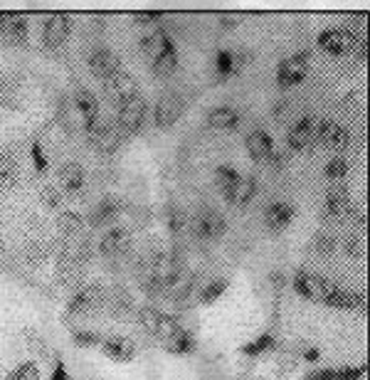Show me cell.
<instances>
[{"label": "cell", "instance_id": "cell-1", "mask_svg": "<svg viewBox=\"0 0 370 380\" xmlns=\"http://www.w3.org/2000/svg\"><path fill=\"white\" fill-rule=\"evenodd\" d=\"M291 287H294V291L301 296V299L314 301V304H324V301L338 289L331 279L321 277V274H311V272H306V269H299V272L294 274Z\"/></svg>", "mask_w": 370, "mask_h": 380}, {"label": "cell", "instance_id": "cell-2", "mask_svg": "<svg viewBox=\"0 0 370 380\" xmlns=\"http://www.w3.org/2000/svg\"><path fill=\"white\" fill-rule=\"evenodd\" d=\"M139 324L143 331H148L151 336L165 343L180 331V324L175 321V316L165 314V311L155 309V306H141L139 309Z\"/></svg>", "mask_w": 370, "mask_h": 380}, {"label": "cell", "instance_id": "cell-3", "mask_svg": "<svg viewBox=\"0 0 370 380\" xmlns=\"http://www.w3.org/2000/svg\"><path fill=\"white\" fill-rule=\"evenodd\" d=\"M311 70V52L309 50H301L294 52L291 57L279 62L276 67V86L279 89H289V86H296L306 79Z\"/></svg>", "mask_w": 370, "mask_h": 380}, {"label": "cell", "instance_id": "cell-4", "mask_svg": "<svg viewBox=\"0 0 370 380\" xmlns=\"http://www.w3.org/2000/svg\"><path fill=\"white\" fill-rule=\"evenodd\" d=\"M146 114H148V102H146V99L139 94V97H134L131 102L121 104L119 117H116L114 124L119 126V131L129 138V136H134V133H139L141 129H143Z\"/></svg>", "mask_w": 370, "mask_h": 380}, {"label": "cell", "instance_id": "cell-5", "mask_svg": "<svg viewBox=\"0 0 370 380\" xmlns=\"http://www.w3.org/2000/svg\"><path fill=\"white\" fill-rule=\"evenodd\" d=\"M227 232V220L217 210L205 208L193 218V235L200 242H215Z\"/></svg>", "mask_w": 370, "mask_h": 380}, {"label": "cell", "instance_id": "cell-6", "mask_svg": "<svg viewBox=\"0 0 370 380\" xmlns=\"http://www.w3.org/2000/svg\"><path fill=\"white\" fill-rule=\"evenodd\" d=\"M106 304V287L104 284H87L84 289H79L70 301H67V316L75 314H87V311H94L99 306Z\"/></svg>", "mask_w": 370, "mask_h": 380}, {"label": "cell", "instance_id": "cell-7", "mask_svg": "<svg viewBox=\"0 0 370 380\" xmlns=\"http://www.w3.org/2000/svg\"><path fill=\"white\" fill-rule=\"evenodd\" d=\"M185 114V99L175 91H165L158 97V104L153 109V122L158 129H170L178 124V119Z\"/></svg>", "mask_w": 370, "mask_h": 380}, {"label": "cell", "instance_id": "cell-8", "mask_svg": "<svg viewBox=\"0 0 370 380\" xmlns=\"http://www.w3.org/2000/svg\"><path fill=\"white\" fill-rule=\"evenodd\" d=\"M72 35V15L70 13H52L42 25V45L57 50L62 47Z\"/></svg>", "mask_w": 370, "mask_h": 380}, {"label": "cell", "instance_id": "cell-9", "mask_svg": "<svg viewBox=\"0 0 370 380\" xmlns=\"http://www.w3.org/2000/svg\"><path fill=\"white\" fill-rule=\"evenodd\" d=\"M314 141L324 143L331 151H345L350 146V131L340 124L331 122V119H321V122H316Z\"/></svg>", "mask_w": 370, "mask_h": 380}, {"label": "cell", "instance_id": "cell-10", "mask_svg": "<svg viewBox=\"0 0 370 380\" xmlns=\"http://www.w3.org/2000/svg\"><path fill=\"white\" fill-rule=\"evenodd\" d=\"M91 77L99 81H109L114 74L121 72V60L116 57V52H111L109 47H96L89 52V60H87Z\"/></svg>", "mask_w": 370, "mask_h": 380}, {"label": "cell", "instance_id": "cell-11", "mask_svg": "<svg viewBox=\"0 0 370 380\" xmlns=\"http://www.w3.org/2000/svg\"><path fill=\"white\" fill-rule=\"evenodd\" d=\"M104 89H106V97L114 104H119V107L131 102L134 97H139V81H136L134 74H129V72L124 70L111 77L109 81H104Z\"/></svg>", "mask_w": 370, "mask_h": 380}, {"label": "cell", "instance_id": "cell-12", "mask_svg": "<svg viewBox=\"0 0 370 380\" xmlns=\"http://www.w3.org/2000/svg\"><path fill=\"white\" fill-rule=\"evenodd\" d=\"M355 42H358L355 35H350L345 27H328V30L319 32V37H316V45H319L326 55H333V57L345 55Z\"/></svg>", "mask_w": 370, "mask_h": 380}, {"label": "cell", "instance_id": "cell-13", "mask_svg": "<svg viewBox=\"0 0 370 380\" xmlns=\"http://www.w3.org/2000/svg\"><path fill=\"white\" fill-rule=\"evenodd\" d=\"M296 218V208L286 200H274L264 208V225L272 232H284Z\"/></svg>", "mask_w": 370, "mask_h": 380}, {"label": "cell", "instance_id": "cell-14", "mask_svg": "<svg viewBox=\"0 0 370 380\" xmlns=\"http://www.w3.org/2000/svg\"><path fill=\"white\" fill-rule=\"evenodd\" d=\"M245 146L252 161L267 163L272 158V153H274V138H272V133L264 131V129H255V131L247 133Z\"/></svg>", "mask_w": 370, "mask_h": 380}, {"label": "cell", "instance_id": "cell-15", "mask_svg": "<svg viewBox=\"0 0 370 380\" xmlns=\"http://www.w3.org/2000/svg\"><path fill=\"white\" fill-rule=\"evenodd\" d=\"M151 67H153V74L158 79H168L170 74L178 72V50H175L173 37H168L163 45V50L151 60Z\"/></svg>", "mask_w": 370, "mask_h": 380}, {"label": "cell", "instance_id": "cell-16", "mask_svg": "<svg viewBox=\"0 0 370 380\" xmlns=\"http://www.w3.org/2000/svg\"><path fill=\"white\" fill-rule=\"evenodd\" d=\"M121 210H124V200L116 198V195H106V198H101L99 205L94 208V213H91V218H89V225L91 228H106V225H111L116 218H119Z\"/></svg>", "mask_w": 370, "mask_h": 380}, {"label": "cell", "instance_id": "cell-17", "mask_svg": "<svg viewBox=\"0 0 370 380\" xmlns=\"http://www.w3.org/2000/svg\"><path fill=\"white\" fill-rule=\"evenodd\" d=\"M314 129H316L314 117H301L289 129V136H286V143H289L291 151H306L314 143Z\"/></svg>", "mask_w": 370, "mask_h": 380}, {"label": "cell", "instance_id": "cell-18", "mask_svg": "<svg viewBox=\"0 0 370 380\" xmlns=\"http://www.w3.org/2000/svg\"><path fill=\"white\" fill-rule=\"evenodd\" d=\"M124 141H126V136L119 131V126H116L114 122H109L99 131V136H94L89 143L101 153V156H111V153H116L121 146H124Z\"/></svg>", "mask_w": 370, "mask_h": 380}, {"label": "cell", "instance_id": "cell-19", "mask_svg": "<svg viewBox=\"0 0 370 380\" xmlns=\"http://www.w3.org/2000/svg\"><path fill=\"white\" fill-rule=\"evenodd\" d=\"M240 122H242V114L237 112L235 107H227V104L208 112V126L215 129V131H235V129L240 126Z\"/></svg>", "mask_w": 370, "mask_h": 380}, {"label": "cell", "instance_id": "cell-20", "mask_svg": "<svg viewBox=\"0 0 370 380\" xmlns=\"http://www.w3.org/2000/svg\"><path fill=\"white\" fill-rule=\"evenodd\" d=\"M84 168L79 166L77 161H67L60 166L57 171V181H60V188L65 193H79L84 188Z\"/></svg>", "mask_w": 370, "mask_h": 380}, {"label": "cell", "instance_id": "cell-21", "mask_svg": "<svg viewBox=\"0 0 370 380\" xmlns=\"http://www.w3.org/2000/svg\"><path fill=\"white\" fill-rule=\"evenodd\" d=\"M257 190H260V181L255 176H242V181L230 190V195H225V200L235 208H247L255 200Z\"/></svg>", "mask_w": 370, "mask_h": 380}, {"label": "cell", "instance_id": "cell-22", "mask_svg": "<svg viewBox=\"0 0 370 380\" xmlns=\"http://www.w3.org/2000/svg\"><path fill=\"white\" fill-rule=\"evenodd\" d=\"M101 350H104V355H109L111 360H116V363H131L136 355V346L131 343L129 339H124V336L104 339L101 341Z\"/></svg>", "mask_w": 370, "mask_h": 380}, {"label": "cell", "instance_id": "cell-23", "mask_svg": "<svg viewBox=\"0 0 370 380\" xmlns=\"http://www.w3.org/2000/svg\"><path fill=\"white\" fill-rule=\"evenodd\" d=\"M129 247V230L126 228H111L99 240V252L101 257H116Z\"/></svg>", "mask_w": 370, "mask_h": 380}, {"label": "cell", "instance_id": "cell-24", "mask_svg": "<svg viewBox=\"0 0 370 380\" xmlns=\"http://www.w3.org/2000/svg\"><path fill=\"white\" fill-rule=\"evenodd\" d=\"M350 210V195H348V188L338 185L333 190H328L326 195V203H324V215L326 218H343L348 215Z\"/></svg>", "mask_w": 370, "mask_h": 380}, {"label": "cell", "instance_id": "cell-25", "mask_svg": "<svg viewBox=\"0 0 370 380\" xmlns=\"http://www.w3.org/2000/svg\"><path fill=\"white\" fill-rule=\"evenodd\" d=\"M27 32H30L27 18L20 15V13H11V18H8V22H6V30H3L0 37L13 42V45H23V42H27Z\"/></svg>", "mask_w": 370, "mask_h": 380}, {"label": "cell", "instance_id": "cell-26", "mask_svg": "<svg viewBox=\"0 0 370 380\" xmlns=\"http://www.w3.org/2000/svg\"><path fill=\"white\" fill-rule=\"evenodd\" d=\"M324 306H331V309H365V294H355V291L348 289H336L328 299L324 301Z\"/></svg>", "mask_w": 370, "mask_h": 380}, {"label": "cell", "instance_id": "cell-27", "mask_svg": "<svg viewBox=\"0 0 370 380\" xmlns=\"http://www.w3.org/2000/svg\"><path fill=\"white\" fill-rule=\"evenodd\" d=\"M240 70H242V60L235 55V52L217 50V55H215V74H217V79H220V81L230 79V77H235Z\"/></svg>", "mask_w": 370, "mask_h": 380}, {"label": "cell", "instance_id": "cell-28", "mask_svg": "<svg viewBox=\"0 0 370 380\" xmlns=\"http://www.w3.org/2000/svg\"><path fill=\"white\" fill-rule=\"evenodd\" d=\"M75 109H77V114H79L82 119H89V117H96V114H101L99 112V99L91 94L87 86H77L75 89Z\"/></svg>", "mask_w": 370, "mask_h": 380}, {"label": "cell", "instance_id": "cell-29", "mask_svg": "<svg viewBox=\"0 0 370 380\" xmlns=\"http://www.w3.org/2000/svg\"><path fill=\"white\" fill-rule=\"evenodd\" d=\"M163 348L168 350V353H173V355H188V353H193V350H196V336H193L191 331L180 329L173 339L165 341Z\"/></svg>", "mask_w": 370, "mask_h": 380}, {"label": "cell", "instance_id": "cell-30", "mask_svg": "<svg viewBox=\"0 0 370 380\" xmlns=\"http://www.w3.org/2000/svg\"><path fill=\"white\" fill-rule=\"evenodd\" d=\"M18 183V161L13 151H0V185L13 188Z\"/></svg>", "mask_w": 370, "mask_h": 380}, {"label": "cell", "instance_id": "cell-31", "mask_svg": "<svg viewBox=\"0 0 370 380\" xmlns=\"http://www.w3.org/2000/svg\"><path fill=\"white\" fill-rule=\"evenodd\" d=\"M82 228H84V220H82V215L75 213V210H65V213H60V218H57V230H60V235H65V237L79 235Z\"/></svg>", "mask_w": 370, "mask_h": 380}, {"label": "cell", "instance_id": "cell-32", "mask_svg": "<svg viewBox=\"0 0 370 380\" xmlns=\"http://www.w3.org/2000/svg\"><path fill=\"white\" fill-rule=\"evenodd\" d=\"M215 181H217V188L222 190V195H230V190L237 185V183L242 181V173L237 171V168L227 166V163H222V166L215 168Z\"/></svg>", "mask_w": 370, "mask_h": 380}, {"label": "cell", "instance_id": "cell-33", "mask_svg": "<svg viewBox=\"0 0 370 380\" xmlns=\"http://www.w3.org/2000/svg\"><path fill=\"white\" fill-rule=\"evenodd\" d=\"M193 287H196V277H193V274L180 272V277L175 279L173 287H170V289L165 291V294L170 296V301H185L188 296H191Z\"/></svg>", "mask_w": 370, "mask_h": 380}, {"label": "cell", "instance_id": "cell-34", "mask_svg": "<svg viewBox=\"0 0 370 380\" xmlns=\"http://www.w3.org/2000/svg\"><path fill=\"white\" fill-rule=\"evenodd\" d=\"M227 287H230V282H227V279H212L210 284H205V287L200 289V296H198V301H200L203 306L215 304V301L227 291Z\"/></svg>", "mask_w": 370, "mask_h": 380}, {"label": "cell", "instance_id": "cell-35", "mask_svg": "<svg viewBox=\"0 0 370 380\" xmlns=\"http://www.w3.org/2000/svg\"><path fill=\"white\" fill-rule=\"evenodd\" d=\"M272 348H276V339L272 334H262V336H257L255 341H250V343L242 346L240 350L245 355H250V358H257V355L267 353V350H272Z\"/></svg>", "mask_w": 370, "mask_h": 380}, {"label": "cell", "instance_id": "cell-36", "mask_svg": "<svg viewBox=\"0 0 370 380\" xmlns=\"http://www.w3.org/2000/svg\"><path fill=\"white\" fill-rule=\"evenodd\" d=\"M52 254V247L45 242H40V240H35V242H30L25 247V262L30 264V267H40L42 262H47Z\"/></svg>", "mask_w": 370, "mask_h": 380}, {"label": "cell", "instance_id": "cell-37", "mask_svg": "<svg viewBox=\"0 0 370 380\" xmlns=\"http://www.w3.org/2000/svg\"><path fill=\"white\" fill-rule=\"evenodd\" d=\"M109 306H111V314H114L116 319H121V316H126V314H131V311H134V299H131L129 291L119 289L114 294V299L109 301Z\"/></svg>", "mask_w": 370, "mask_h": 380}, {"label": "cell", "instance_id": "cell-38", "mask_svg": "<svg viewBox=\"0 0 370 380\" xmlns=\"http://www.w3.org/2000/svg\"><path fill=\"white\" fill-rule=\"evenodd\" d=\"M6 380H40V368L32 360H25L6 375Z\"/></svg>", "mask_w": 370, "mask_h": 380}, {"label": "cell", "instance_id": "cell-39", "mask_svg": "<svg viewBox=\"0 0 370 380\" xmlns=\"http://www.w3.org/2000/svg\"><path fill=\"white\" fill-rule=\"evenodd\" d=\"M336 249H338V240H336L333 235L319 232L314 237V252L321 254V257H328V254H333Z\"/></svg>", "mask_w": 370, "mask_h": 380}, {"label": "cell", "instance_id": "cell-40", "mask_svg": "<svg viewBox=\"0 0 370 380\" xmlns=\"http://www.w3.org/2000/svg\"><path fill=\"white\" fill-rule=\"evenodd\" d=\"M324 176L328 178V181H343L345 176H348V161L345 158H331L328 163H326L324 168Z\"/></svg>", "mask_w": 370, "mask_h": 380}, {"label": "cell", "instance_id": "cell-41", "mask_svg": "<svg viewBox=\"0 0 370 380\" xmlns=\"http://www.w3.org/2000/svg\"><path fill=\"white\" fill-rule=\"evenodd\" d=\"M101 336L96 334V331H72V343L77 346V348H91V346H101Z\"/></svg>", "mask_w": 370, "mask_h": 380}, {"label": "cell", "instance_id": "cell-42", "mask_svg": "<svg viewBox=\"0 0 370 380\" xmlns=\"http://www.w3.org/2000/svg\"><path fill=\"white\" fill-rule=\"evenodd\" d=\"M165 220H168V230L173 235H178L180 230L185 228V223H188V220H185V213L178 208V205H173V203L165 208Z\"/></svg>", "mask_w": 370, "mask_h": 380}, {"label": "cell", "instance_id": "cell-43", "mask_svg": "<svg viewBox=\"0 0 370 380\" xmlns=\"http://www.w3.org/2000/svg\"><path fill=\"white\" fill-rule=\"evenodd\" d=\"M30 158H32V166H35L37 173H45L50 168V161L45 156V148H42L40 141H32L30 143Z\"/></svg>", "mask_w": 370, "mask_h": 380}, {"label": "cell", "instance_id": "cell-44", "mask_svg": "<svg viewBox=\"0 0 370 380\" xmlns=\"http://www.w3.org/2000/svg\"><path fill=\"white\" fill-rule=\"evenodd\" d=\"M343 249L348 257L353 259H365V240L360 237V235H353V237H348L343 242Z\"/></svg>", "mask_w": 370, "mask_h": 380}, {"label": "cell", "instance_id": "cell-45", "mask_svg": "<svg viewBox=\"0 0 370 380\" xmlns=\"http://www.w3.org/2000/svg\"><path fill=\"white\" fill-rule=\"evenodd\" d=\"M368 373V365H343L336 368V380H360Z\"/></svg>", "mask_w": 370, "mask_h": 380}, {"label": "cell", "instance_id": "cell-46", "mask_svg": "<svg viewBox=\"0 0 370 380\" xmlns=\"http://www.w3.org/2000/svg\"><path fill=\"white\" fill-rule=\"evenodd\" d=\"M40 200H42V205H47V208H52V210H57L62 205V193L57 190V188H52V185H47L45 190L40 193Z\"/></svg>", "mask_w": 370, "mask_h": 380}, {"label": "cell", "instance_id": "cell-47", "mask_svg": "<svg viewBox=\"0 0 370 380\" xmlns=\"http://www.w3.org/2000/svg\"><path fill=\"white\" fill-rule=\"evenodd\" d=\"M134 20L141 25H158L163 20V13L160 11H143V13H134Z\"/></svg>", "mask_w": 370, "mask_h": 380}, {"label": "cell", "instance_id": "cell-48", "mask_svg": "<svg viewBox=\"0 0 370 380\" xmlns=\"http://www.w3.org/2000/svg\"><path fill=\"white\" fill-rule=\"evenodd\" d=\"M304 380H336V368H319L306 375Z\"/></svg>", "mask_w": 370, "mask_h": 380}, {"label": "cell", "instance_id": "cell-49", "mask_svg": "<svg viewBox=\"0 0 370 380\" xmlns=\"http://www.w3.org/2000/svg\"><path fill=\"white\" fill-rule=\"evenodd\" d=\"M50 380H70V370H67L65 360H57L55 363V370H52Z\"/></svg>", "mask_w": 370, "mask_h": 380}, {"label": "cell", "instance_id": "cell-50", "mask_svg": "<svg viewBox=\"0 0 370 380\" xmlns=\"http://www.w3.org/2000/svg\"><path fill=\"white\" fill-rule=\"evenodd\" d=\"M301 358H304L306 363H319V360H321V350L319 348H306L304 353H301Z\"/></svg>", "mask_w": 370, "mask_h": 380}, {"label": "cell", "instance_id": "cell-51", "mask_svg": "<svg viewBox=\"0 0 370 380\" xmlns=\"http://www.w3.org/2000/svg\"><path fill=\"white\" fill-rule=\"evenodd\" d=\"M353 47H355V57H358L360 65H363V62H365V55H368V42L360 40V42H355Z\"/></svg>", "mask_w": 370, "mask_h": 380}, {"label": "cell", "instance_id": "cell-52", "mask_svg": "<svg viewBox=\"0 0 370 380\" xmlns=\"http://www.w3.org/2000/svg\"><path fill=\"white\" fill-rule=\"evenodd\" d=\"M286 104H289V102H284V99H281V102H276V107H274V117H281V114L286 112Z\"/></svg>", "mask_w": 370, "mask_h": 380}, {"label": "cell", "instance_id": "cell-53", "mask_svg": "<svg viewBox=\"0 0 370 380\" xmlns=\"http://www.w3.org/2000/svg\"><path fill=\"white\" fill-rule=\"evenodd\" d=\"M8 18H11V13H0V35H3V30H6Z\"/></svg>", "mask_w": 370, "mask_h": 380}, {"label": "cell", "instance_id": "cell-54", "mask_svg": "<svg viewBox=\"0 0 370 380\" xmlns=\"http://www.w3.org/2000/svg\"><path fill=\"white\" fill-rule=\"evenodd\" d=\"M355 225L365 228V213H363V210H360V213H355Z\"/></svg>", "mask_w": 370, "mask_h": 380}]
</instances>
